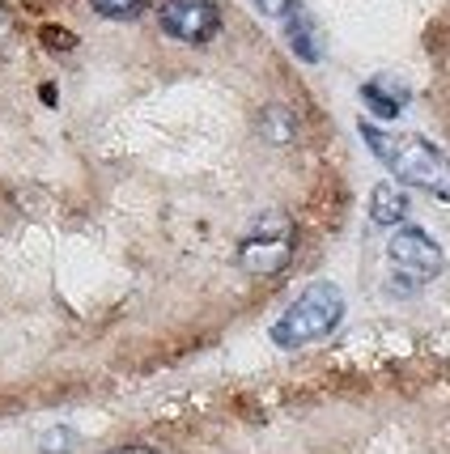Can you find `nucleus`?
Listing matches in <instances>:
<instances>
[{"label":"nucleus","mask_w":450,"mask_h":454,"mask_svg":"<svg viewBox=\"0 0 450 454\" xmlns=\"http://www.w3.org/2000/svg\"><path fill=\"white\" fill-rule=\"evenodd\" d=\"M361 137L374 149V158L383 161L399 183L421 187L438 200H450V161L442 158V149L421 137H399V132H383L374 123H361Z\"/></svg>","instance_id":"f257e3e1"},{"label":"nucleus","mask_w":450,"mask_h":454,"mask_svg":"<svg viewBox=\"0 0 450 454\" xmlns=\"http://www.w3.org/2000/svg\"><path fill=\"white\" fill-rule=\"evenodd\" d=\"M340 318H344V294L323 280V285H311L285 315L276 318L272 340L280 348H306L314 340L332 336L340 327Z\"/></svg>","instance_id":"f03ea898"},{"label":"nucleus","mask_w":450,"mask_h":454,"mask_svg":"<svg viewBox=\"0 0 450 454\" xmlns=\"http://www.w3.org/2000/svg\"><path fill=\"white\" fill-rule=\"evenodd\" d=\"M387 263H391V277L399 289H421L425 280H433L442 272V247L425 230L404 225L387 242Z\"/></svg>","instance_id":"7ed1b4c3"},{"label":"nucleus","mask_w":450,"mask_h":454,"mask_svg":"<svg viewBox=\"0 0 450 454\" xmlns=\"http://www.w3.org/2000/svg\"><path fill=\"white\" fill-rule=\"evenodd\" d=\"M289 255H294V225H289V217H276V213L255 221L251 234L238 247V263L247 272H259V277L280 272L289 263Z\"/></svg>","instance_id":"20e7f679"},{"label":"nucleus","mask_w":450,"mask_h":454,"mask_svg":"<svg viewBox=\"0 0 450 454\" xmlns=\"http://www.w3.org/2000/svg\"><path fill=\"white\" fill-rule=\"evenodd\" d=\"M157 21L178 43H209L221 26V13H217L213 0H166Z\"/></svg>","instance_id":"39448f33"},{"label":"nucleus","mask_w":450,"mask_h":454,"mask_svg":"<svg viewBox=\"0 0 450 454\" xmlns=\"http://www.w3.org/2000/svg\"><path fill=\"white\" fill-rule=\"evenodd\" d=\"M276 18H280L285 43L294 47V56H297V59L314 64V59L323 56V47H319V35H314V18L306 13V4H302V0H285Z\"/></svg>","instance_id":"423d86ee"},{"label":"nucleus","mask_w":450,"mask_h":454,"mask_svg":"<svg viewBox=\"0 0 450 454\" xmlns=\"http://www.w3.org/2000/svg\"><path fill=\"white\" fill-rule=\"evenodd\" d=\"M370 217L378 225H399V221L408 217V196L395 187V183H378L370 196Z\"/></svg>","instance_id":"0eeeda50"},{"label":"nucleus","mask_w":450,"mask_h":454,"mask_svg":"<svg viewBox=\"0 0 450 454\" xmlns=\"http://www.w3.org/2000/svg\"><path fill=\"white\" fill-rule=\"evenodd\" d=\"M361 98L370 102L374 115H383V119H395V115H399V106H404V98L383 94V85H378V81H366V85H361Z\"/></svg>","instance_id":"6e6552de"},{"label":"nucleus","mask_w":450,"mask_h":454,"mask_svg":"<svg viewBox=\"0 0 450 454\" xmlns=\"http://www.w3.org/2000/svg\"><path fill=\"white\" fill-rule=\"evenodd\" d=\"M264 132H268L276 145H280V140H289L294 137V115H289V111H280V106H268V111H264Z\"/></svg>","instance_id":"1a4fd4ad"},{"label":"nucleus","mask_w":450,"mask_h":454,"mask_svg":"<svg viewBox=\"0 0 450 454\" xmlns=\"http://www.w3.org/2000/svg\"><path fill=\"white\" fill-rule=\"evenodd\" d=\"M102 18H137L145 9V0H90Z\"/></svg>","instance_id":"9d476101"},{"label":"nucleus","mask_w":450,"mask_h":454,"mask_svg":"<svg viewBox=\"0 0 450 454\" xmlns=\"http://www.w3.org/2000/svg\"><path fill=\"white\" fill-rule=\"evenodd\" d=\"M73 442H77L73 434H59V429H56V434L43 437V450H47V454H68V450H73Z\"/></svg>","instance_id":"9b49d317"},{"label":"nucleus","mask_w":450,"mask_h":454,"mask_svg":"<svg viewBox=\"0 0 450 454\" xmlns=\"http://www.w3.org/2000/svg\"><path fill=\"white\" fill-rule=\"evenodd\" d=\"M43 43H51V47H73V35H59V30H43Z\"/></svg>","instance_id":"f8f14e48"},{"label":"nucleus","mask_w":450,"mask_h":454,"mask_svg":"<svg viewBox=\"0 0 450 454\" xmlns=\"http://www.w3.org/2000/svg\"><path fill=\"white\" fill-rule=\"evenodd\" d=\"M111 454H157V450H149V446H123V450H111Z\"/></svg>","instance_id":"ddd939ff"},{"label":"nucleus","mask_w":450,"mask_h":454,"mask_svg":"<svg viewBox=\"0 0 450 454\" xmlns=\"http://www.w3.org/2000/svg\"><path fill=\"white\" fill-rule=\"evenodd\" d=\"M280 4L285 0H259V9H268V13H280Z\"/></svg>","instance_id":"4468645a"}]
</instances>
